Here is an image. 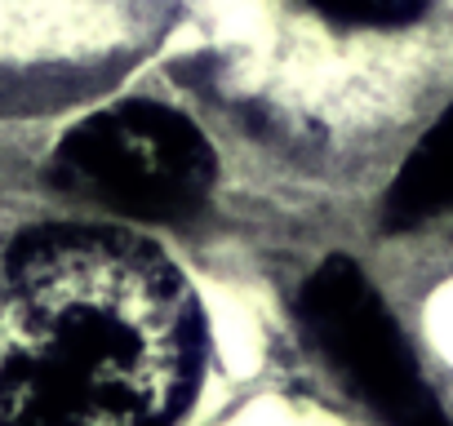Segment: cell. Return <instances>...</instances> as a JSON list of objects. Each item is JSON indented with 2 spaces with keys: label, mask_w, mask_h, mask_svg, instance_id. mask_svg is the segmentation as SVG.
Listing matches in <instances>:
<instances>
[{
  "label": "cell",
  "mask_w": 453,
  "mask_h": 426,
  "mask_svg": "<svg viewBox=\"0 0 453 426\" xmlns=\"http://www.w3.org/2000/svg\"><path fill=\"white\" fill-rule=\"evenodd\" d=\"M213 147L160 103H120L81 120L54 151V178L142 218H187L213 191Z\"/></svg>",
  "instance_id": "7a4b0ae2"
},
{
  "label": "cell",
  "mask_w": 453,
  "mask_h": 426,
  "mask_svg": "<svg viewBox=\"0 0 453 426\" xmlns=\"http://www.w3.org/2000/svg\"><path fill=\"white\" fill-rule=\"evenodd\" d=\"M382 213L387 227H418L435 213H453V107L409 151L387 191Z\"/></svg>",
  "instance_id": "277c9868"
},
{
  "label": "cell",
  "mask_w": 453,
  "mask_h": 426,
  "mask_svg": "<svg viewBox=\"0 0 453 426\" xmlns=\"http://www.w3.org/2000/svg\"><path fill=\"white\" fill-rule=\"evenodd\" d=\"M303 320L325 360L387 426H453L378 289L351 258H329L307 276Z\"/></svg>",
  "instance_id": "3957f363"
},
{
  "label": "cell",
  "mask_w": 453,
  "mask_h": 426,
  "mask_svg": "<svg viewBox=\"0 0 453 426\" xmlns=\"http://www.w3.org/2000/svg\"><path fill=\"white\" fill-rule=\"evenodd\" d=\"M307 5L360 27H404L426 14V0H307Z\"/></svg>",
  "instance_id": "5b68a950"
},
{
  "label": "cell",
  "mask_w": 453,
  "mask_h": 426,
  "mask_svg": "<svg viewBox=\"0 0 453 426\" xmlns=\"http://www.w3.org/2000/svg\"><path fill=\"white\" fill-rule=\"evenodd\" d=\"M182 271L111 227H41L0 254V426H169L200 373Z\"/></svg>",
  "instance_id": "6da1fadb"
}]
</instances>
